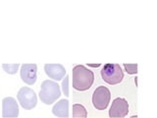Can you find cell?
<instances>
[{
  "label": "cell",
  "mask_w": 157,
  "mask_h": 118,
  "mask_svg": "<svg viewBox=\"0 0 157 118\" xmlns=\"http://www.w3.org/2000/svg\"><path fill=\"white\" fill-rule=\"evenodd\" d=\"M93 81L94 74L83 65H77L73 68V88L78 92H85L90 88Z\"/></svg>",
  "instance_id": "cell-1"
},
{
  "label": "cell",
  "mask_w": 157,
  "mask_h": 118,
  "mask_svg": "<svg viewBox=\"0 0 157 118\" xmlns=\"http://www.w3.org/2000/svg\"><path fill=\"white\" fill-rule=\"evenodd\" d=\"M61 96V91L59 85L54 81L45 80L43 81L39 91V98L45 104H52L57 98Z\"/></svg>",
  "instance_id": "cell-2"
},
{
  "label": "cell",
  "mask_w": 157,
  "mask_h": 118,
  "mask_svg": "<svg viewBox=\"0 0 157 118\" xmlns=\"http://www.w3.org/2000/svg\"><path fill=\"white\" fill-rule=\"evenodd\" d=\"M101 77L109 85H117L122 82L124 78V73L119 64L108 63L102 68Z\"/></svg>",
  "instance_id": "cell-3"
},
{
  "label": "cell",
  "mask_w": 157,
  "mask_h": 118,
  "mask_svg": "<svg viewBox=\"0 0 157 118\" xmlns=\"http://www.w3.org/2000/svg\"><path fill=\"white\" fill-rule=\"evenodd\" d=\"M111 100V92L109 88L104 86H99L95 88L92 95V103L96 109L104 110L107 108Z\"/></svg>",
  "instance_id": "cell-4"
},
{
  "label": "cell",
  "mask_w": 157,
  "mask_h": 118,
  "mask_svg": "<svg viewBox=\"0 0 157 118\" xmlns=\"http://www.w3.org/2000/svg\"><path fill=\"white\" fill-rule=\"evenodd\" d=\"M17 98L21 106L24 109L27 110L33 109L36 105L37 102V97L36 92L29 87H23L20 88V91L17 93Z\"/></svg>",
  "instance_id": "cell-5"
},
{
  "label": "cell",
  "mask_w": 157,
  "mask_h": 118,
  "mask_svg": "<svg viewBox=\"0 0 157 118\" xmlns=\"http://www.w3.org/2000/svg\"><path fill=\"white\" fill-rule=\"evenodd\" d=\"M129 112V103L122 97H117L113 100L109 109V116L113 118H123Z\"/></svg>",
  "instance_id": "cell-6"
},
{
  "label": "cell",
  "mask_w": 157,
  "mask_h": 118,
  "mask_svg": "<svg viewBox=\"0 0 157 118\" xmlns=\"http://www.w3.org/2000/svg\"><path fill=\"white\" fill-rule=\"evenodd\" d=\"M19 115V105L17 100L12 96L3 98L2 100V116L5 118L8 117H17Z\"/></svg>",
  "instance_id": "cell-7"
},
{
  "label": "cell",
  "mask_w": 157,
  "mask_h": 118,
  "mask_svg": "<svg viewBox=\"0 0 157 118\" xmlns=\"http://www.w3.org/2000/svg\"><path fill=\"white\" fill-rule=\"evenodd\" d=\"M36 64H23L21 67V78L28 85H33L36 81Z\"/></svg>",
  "instance_id": "cell-8"
},
{
  "label": "cell",
  "mask_w": 157,
  "mask_h": 118,
  "mask_svg": "<svg viewBox=\"0 0 157 118\" xmlns=\"http://www.w3.org/2000/svg\"><path fill=\"white\" fill-rule=\"evenodd\" d=\"M44 70L48 77L52 78L53 80L60 81L64 78L66 74V70L61 64H45Z\"/></svg>",
  "instance_id": "cell-9"
},
{
  "label": "cell",
  "mask_w": 157,
  "mask_h": 118,
  "mask_svg": "<svg viewBox=\"0 0 157 118\" xmlns=\"http://www.w3.org/2000/svg\"><path fill=\"white\" fill-rule=\"evenodd\" d=\"M53 114L57 117L67 118L69 117V100H61L52 108Z\"/></svg>",
  "instance_id": "cell-10"
},
{
  "label": "cell",
  "mask_w": 157,
  "mask_h": 118,
  "mask_svg": "<svg viewBox=\"0 0 157 118\" xmlns=\"http://www.w3.org/2000/svg\"><path fill=\"white\" fill-rule=\"evenodd\" d=\"M73 117H82V118H86L87 117V111L85 108V106L82 104H76L73 105Z\"/></svg>",
  "instance_id": "cell-11"
},
{
  "label": "cell",
  "mask_w": 157,
  "mask_h": 118,
  "mask_svg": "<svg viewBox=\"0 0 157 118\" xmlns=\"http://www.w3.org/2000/svg\"><path fill=\"white\" fill-rule=\"evenodd\" d=\"M2 67H3L5 72H7L8 74H11V75H13V74L17 73L20 65H19V64H3Z\"/></svg>",
  "instance_id": "cell-12"
},
{
  "label": "cell",
  "mask_w": 157,
  "mask_h": 118,
  "mask_svg": "<svg viewBox=\"0 0 157 118\" xmlns=\"http://www.w3.org/2000/svg\"><path fill=\"white\" fill-rule=\"evenodd\" d=\"M125 70L128 74L130 75H134V74L137 73V64H124Z\"/></svg>",
  "instance_id": "cell-13"
},
{
  "label": "cell",
  "mask_w": 157,
  "mask_h": 118,
  "mask_svg": "<svg viewBox=\"0 0 157 118\" xmlns=\"http://www.w3.org/2000/svg\"><path fill=\"white\" fill-rule=\"evenodd\" d=\"M62 88L64 92V95L69 96V76H66L62 83Z\"/></svg>",
  "instance_id": "cell-14"
}]
</instances>
